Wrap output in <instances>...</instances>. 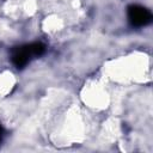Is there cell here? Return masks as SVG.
I'll return each instance as SVG.
<instances>
[{
    "label": "cell",
    "mask_w": 153,
    "mask_h": 153,
    "mask_svg": "<svg viewBox=\"0 0 153 153\" xmlns=\"http://www.w3.org/2000/svg\"><path fill=\"white\" fill-rule=\"evenodd\" d=\"M151 18H152L151 13L141 6H134L129 10V19L135 25H139V26L146 25L147 23L151 22Z\"/></svg>",
    "instance_id": "1"
},
{
    "label": "cell",
    "mask_w": 153,
    "mask_h": 153,
    "mask_svg": "<svg viewBox=\"0 0 153 153\" xmlns=\"http://www.w3.org/2000/svg\"><path fill=\"white\" fill-rule=\"evenodd\" d=\"M0 140H1V128H0Z\"/></svg>",
    "instance_id": "2"
}]
</instances>
